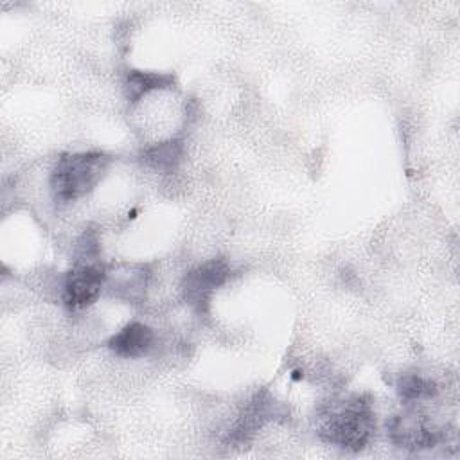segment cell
Segmentation results:
<instances>
[{"mask_svg": "<svg viewBox=\"0 0 460 460\" xmlns=\"http://www.w3.org/2000/svg\"><path fill=\"white\" fill-rule=\"evenodd\" d=\"M153 341L155 334L147 325L140 322H131L110 338L108 347L119 358L137 359L146 356L153 349Z\"/></svg>", "mask_w": 460, "mask_h": 460, "instance_id": "cell-6", "label": "cell"}, {"mask_svg": "<svg viewBox=\"0 0 460 460\" xmlns=\"http://www.w3.org/2000/svg\"><path fill=\"white\" fill-rule=\"evenodd\" d=\"M230 277V266L223 259H210L190 271L181 280V291L185 300L198 311L208 304L212 293L221 288Z\"/></svg>", "mask_w": 460, "mask_h": 460, "instance_id": "cell-5", "label": "cell"}, {"mask_svg": "<svg viewBox=\"0 0 460 460\" xmlns=\"http://www.w3.org/2000/svg\"><path fill=\"white\" fill-rule=\"evenodd\" d=\"M376 429L372 402L363 395L332 401L320 411L318 437L340 449H363Z\"/></svg>", "mask_w": 460, "mask_h": 460, "instance_id": "cell-1", "label": "cell"}, {"mask_svg": "<svg viewBox=\"0 0 460 460\" xmlns=\"http://www.w3.org/2000/svg\"><path fill=\"white\" fill-rule=\"evenodd\" d=\"M271 406H273L271 401H266L261 395H257L246 406L244 413L237 420V424H235V428L232 431V438L234 440H244L252 433H255L271 417Z\"/></svg>", "mask_w": 460, "mask_h": 460, "instance_id": "cell-9", "label": "cell"}, {"mask_svg": "<svg viewBox=\"0 0 460 460\" xmlns=\"http://www.w3.org/2000/svg\"><path fill=\"white\" fill-rule=\"evenodd\" d=\"M108 167L110 158L99 151L63 155L50 172V190L54 199L70 203L86 196L104 178Z\"/></svg>", "mask_w": 460, "mask_h": 460, "instance_id": "cell-2", "label": "cell"}, {"mask_svg": "<svg viewBox=\"0 0 460 460\" xmlns=\"http://www.w3.org/2000/svg\"><path fill=\"white\" fill-rule=\"evenodd\" d=\"M181 156H183V144L181 140H176V138L153 144L146 147L140 155L142 162L158 172H172L181 162Z\"/></svg>", "mask_w": 460, "mask_h": 460, "instance_id": "cell-8", "label": "cell"}, {"mask_svg": "<svg viewBox=\"0 0 460 460\" xmlns=\"http://www.w3.org/2000/svg\"><path fill=\"white\" fill-rule=\"evenodd\" d=\"M386 429L392 444L406 451L431 449L442 440L440 429L429 420V417L417 410L394 415L388 420Z\"/></svg>", "mask_w": 460, "mask_h": 460, "instance_id": "cell-3", "label": "cell"}, {"mask_svg": "<svg viewBox=\"0 0 460 460\" xmlns=\"http://www.w3.org/2000/svg\"><path fill=\"white\" fill-rule=\"evenodd\" d=\"M108 279V271L99 262H77L65 277L61 298L63 304L72 311H81L92 305Z\"/></svg>", "mask_w": 460, "mask_h": 460, "instance_id": "cell-4", "label": "cell"}, {"mask_svg": "<svg viewBox=\"0 0 460 460\" xmlns=\"http://www.w3.org/2000/svg\"><path fill=\"white\" fill-rule=\"evenodd\" d=\"M437 392H438L437 383L420 374H404L397 381V394L406 402L428 401L435 397Z\"/></svg>", "mask_w": 460, "mask_h": 460, "instance_id": "cell-10", "label": "cell"}, {"mask_svg": "<svg viewBox=\"0 0 460 460\" xmlns=\"http://www.w3.org/2000/svg\"><path fill=\"white\" fill-rule=\"evenodd\" d=\"M174 83V77L171 74L162 72H144V70H129L124 79V92L126 99L129 102L140 101L144 95H147L153 90L167 88Z\"/></svg>", "mask_w": 460, "mask_h": 460, "instance_id": "cell-7", "label": "cell"}]
</instances>
